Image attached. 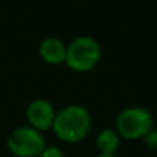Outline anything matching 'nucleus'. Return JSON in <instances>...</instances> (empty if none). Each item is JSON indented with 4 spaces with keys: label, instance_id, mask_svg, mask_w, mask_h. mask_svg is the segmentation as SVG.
I'll use <instances>...</instances> for the list:
<instances>
[{
    "label": "nucleus",
    "instance_id": "obj_10",
    "mask_svg": "<svg viewBox=\"0 0 157 157\" xmlns=\"http://www.w3.org/2000/svg\"><path fill=\"white\" fill-rule=\"evenodd\" d=\"M97 157H117L116 155H114V156H106V155H98Z\"/></svg>",
    "mask_w": 157,
    "mask_h": 157
},
{
    "label": "nucleus",
    "instance_id": "obj_2",
    "mask_svg": "<svg viewBox=\"0 0 157 157\" xmlns=\"http://www.w3.org/2000/svg\"><path fill=\"white\" fill-rule=\"evenodd\" d=\"M155 121L147 109L142 106H130L119 113L116 119V131L120 138L127 141L144 139L149 131H152Z\"/></svg>",
    "mask_w": 157,
    "mask_h": 157
},
{
    "label": "nucleus",
    "instance_id": "obj_9",
    "mask_svg": "<svg viewBox=\"0 0 157 157\" xmlns=\"http://www.w3.org/2000/svg\"><path fill=\"white\" fill-rule=\"evenodd\" d=\"M40 157H65V156L57 146H47L40 155Z\"/></svg>",
    "mask_w": 157,
    "mask_h": 157
},
{
    "label": "nucleus",
    "instance_id": "obj_6",
    "mask_svg": "<svg viewBox=\"0 0 157 157\" xmlns=\"http://www.w3.org/2000/svg\"><path fill=\"white\" fill-rule=\"evenodd\" d=\"M39 54L50 65H62L66 59V46L58 37H46L39 46Z\"/></svg>",
    "mask_w": 157,
    "mask_h": 157
},
{
    "label": "nucleus",
    "instance_id": "obj_7",
    "mask_svg": "<svg viewBox=\"0 0 157 157\" xmlns=\"http://www.w3.org/2000/svg\"><path fill=\"white\" fill-rule=\"evenodd\" d=\"M97 149L99 150V155L114 156L120 146V135L116 130L105 128L97 135Z\"/></svg>",
    "mask_w": 157,
    "mask_h": 157
},
{
    "label": "nucleus",
    "instance_id": "obj_8",
    "mask_svg": "<svg viewBox=\"0 0 157 157\" xmlns=\"http://www.w3.org/2000/svg\"><path fill=\"white\" fill-rule=\"evenodd\" d=\"M145 141V145H146L149 149H153V150H157V130L153 128L152 131L147 132V135L144 138Z\"/></svg>",
    "mask_w": 157,
    "mask_h": 157
},
{
    "label": "nucleus",
    "instance_id": "obj_3",
    "mask_svg": "<svg viewBox=\"0 0 157 157\" xmlns=\"http://www.w3.org/2000/svg\"><path fill=\"white\" fill-rule=\"evenodd\" d=\"M101 46L91 36H78L66 47L65 63L75 72H90L99 63Z\"/></svg>",
    "mask_w": 157,
    "mask_h": 157
},
{
    "label": "nucleus",
    "instance_id": "obj_1",
    "mask_svg": "<svg viewBox=\"0 0 157 157\" xmlns=\"http://www.w3.org/2000/svg\"><path fill=\"white\" fill-rule=\"evenodd\" d=\"M91 128V113L81 105H69L61 109L52 124V131L57 138L66 144H77L83 141Z\"/></svg>",
    "mask_w": 157,
    "mask_h": 157
},
{
    "label": "nucleus",
    "instance_id": "obj_4",
    "mask_svg": "<svg viewBox=\"0 0 157 157\" xmlns=\"http://www.w3.org/2000/svg\"><path fill=\"white\" fill-rule=\"evenodd\" d=\"M7 147L15 157H40L47 145L41 131L24 125L8 135Z\"/></svg>",
    "mask_w": 157,
    "mask_h": 157
},
{
    "label": "nucleus",
    "instance_id": "obj_5",
    "mask_svg": "<svg viewBox=\"0 0 157 157\" xmlns=\"http://www.w3.org/2000/svg\"><path fill=\"white\" fill-rule=\"evenodd\" d=\"M55 116H57V112L47 99H41V98L35 99L26 108V119L30 127L39 131L52 128Z\"/></svg>",
    "mask_w": 157,
    "mask_h": 157
}]
</instances>
